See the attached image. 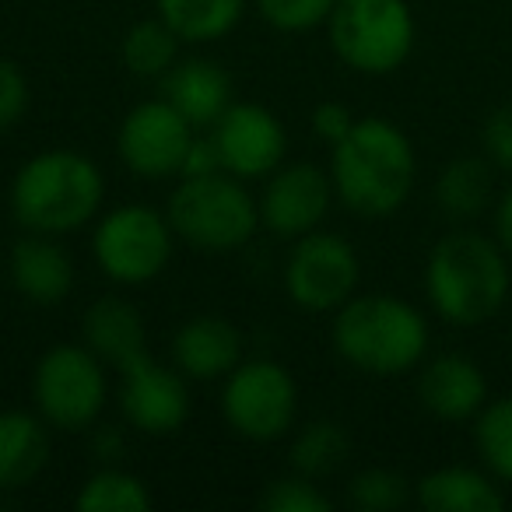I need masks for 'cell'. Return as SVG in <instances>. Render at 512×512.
Segmentation results:
<instances>
[{"label": "cell", "instance_id": "6da1fadb", "mask_svg": "<svg viewBox=\"0 0 512 512\" xmlns=\"http://www.w3.org/2000/svg\"><path fill=\"white\" fill-rule=\"evenodd\" d=\"M512 260L495 235L456 228L446 232L425 260V295L442 323L460 330L484 327L512 295Z\"/></svg>", "mask_w": 512, "mask_h": 512}, {"label": "cell", "instance_id": "7a4b0ae2", "mask_svg": "<svg viewBox=\"0 0 512 512\" xmlns=\"http://www.w3.org/2000/svg\"><path fill=\"white\" fill-rule=\"evenodd\" d=\"M334 193L358 218H390L411 200L418 183V151L386 116H362L344 141L330 148Z\"/></svg>", "mask_w": 512, "mask_h": 512}, {"label": "cell", "instance_id": "3957f363", "mask_svg": "<svg viewBox=\"0 0 512 512\" xmlns=\"http://www.w3.org/2000/svg\"><path fill=\"white\" fill-rule=\"evenodd\" d=\"M330 341L341 362L376 379H397L428 358L432 327L407 299L383 292L351 295L334 313Z\"/></svg>", "mask_w": 512, "mask_h": 512}, {"label": "cell", "instance_id": "277c9868", "mask_svg": "<svg viewBox=\"0 0 512 512\" xmlns=\"http://www.w3.org/2000/svg\"><path fill=\"white\" fill-rule=\"evenodd\" d=\"M106 200V176L88 155L50 148L18 165L8 204L25 232L64 235L92 225Z\"/></svg>", "mask_w": 512, "mask_h": 512}, {"label": "cell", "instance_id": "5b68a950", "mask_svg": "<svg viewBox=\"0 0 512 512\" xmlns=\"http://www.w3.org/2000/svg\"><path fill=\"white\" fill-rule=\"evenodd\" d=\"M172 232L179 242L204 253L242 249L260 228V204L246 179L218 169L207 176H179L165 204Z\"/></svg>", "mask_w": 512, "mask_h": 512}, {"label": "cell", "instance_id": "8992f818", "mask_svg": "<svg viewBox=\"0 0 512 512\" xmlns=\"http://www.w3.org/2000/svg\"><path fill=\"white\" fill-rule=\"evenodd\" d=\"M327 39L348 71L386 78L411 60L418 22L407 0H337Z\"/></svg>", "mask_w": 512, "mask_h": 512}, {"label": "cell", "instance_id": "52a82bcc", "mask_svg": "<svg viewBox=\"0 0 512 512\" xmlns=\"http://www.w3.org/2000/svg\"><path fill=\"white\" fill-rule=\"evenodd\" d=\"M32 400L39 418L57 432H85L102 418L109 400L106 362L81 344H53L32 372Z\"/></svg>", "mask_w": 512, "mask_h": 512}, {"label": "cell", "instance_id": "ba28073f", "mask_svg": "<svg viewBox=\"0 0 512 512\" xmlns=\"http://www.w3.org/2000/svg\"><path fill=\"white\" fill-rule=\"evenodd\" d=\"M176 232L165 211L148 204H120L99 214L92 228V260L113 285H148L169 267Z\"/></svg>", "mask_w": 512, "mask_h": 512}, {"label": "cell", "instance_id": "9c48e42d", "mask_svg": "<svg viewBox=\"0 0 512 512\" xmlns=\"http://www.w3.org/2000/svg\"><path fill=\"white\" fill-rule=\"evenodd\" d=\"M221 418L246 442H278L299 418L295 376L274 358H242L221 379Z\"/></svg>", "mask_w": 512, "mask_h": 512}, {"label": "cell", "instance_id": "30bf717a", "mask_svg": "<svg viewBox=\"0 0 512 512\" xmlns=\"http://www.w3.org/2000/svg\"><path fill=\"white\" fill-rule=\"evenodd\" d=\"M362 285L358 249L337 232H313L292 239L285 260V292L306 313H337Z\"/></svg>", "mask_w": 512, "mask_h": 512}, {"label": "cell", "instance_id": "8fae6325", "mask_svg": "<svg viewBox=\"0 0 512 512\" xmlns=\"http://www.w3.org/2000/svg\"><path fill=\"white\" fill-rule=\"evenodd\" d=\"M193 137L197 130L158 95V99L137 102L123 116L116 130V155L130 176L144 183H162V179H179Z\"/></svg>", "mask_w": 512, "mask_h": 512}, {"label": "cell", "instance_id": "7c38bea8", "mask_svg": "<svg viewBox=\"0 0 512 512\" xmlns=\"http://www.w3.org/2000/svg\"><path fill=\"white\" fill-rule=\"evenodd\" d=\"M120 393L116 404L130 428L162 439L176 435L190 418V379L176 365H162L151 351L120 365Z\"/></svg>", "mask_w": 512, "mask_h": 512}, {"label": "cell", "instance_id": "4fadbf2b", "mask_svg": "<svg viewBox=\"0 0 512 512\" xmlns=\"http://www.w3.org/2000/svg\"><path fill=\"white\" fill-rule=\"evenodd\" d=\"M211 141L218 148L221 169L232 176L267 179L274 169L285 165L288 155V130L278 113L260 102H232L211 127Z\"/></svg>", "mask_w": 512, "mask_h": 512}, {"label": "cell", "instance_id": "5bb4252c", "mask_svg": "<svg viewBox=\"0 0 512 512\" xmlns=\"http://www.w3.org/2000/svg\"><path fill=\"white\" fill-rule=\"evenodd\" d=\"M337 200L330 169H320L313 162H292L274 169L264 179V190L256 197L260 204V228L274 239H299L323 225L330 214V204Z\"/></svg>", "mask_w": 512, "mask_h": 512}, {"label": "cell", "instance_id": "9a60e30c", "mask_svg": "<svg viewBox=\"0 0 512 512\" xmlns=\"http://www.w3.org/2000/svg\"><path fill=\"white\" fill-rule=\"evenodd\" d=\"M418 404L439 421H474L488 404V376L474 358L446 351L418 365Z\"/></svg>", "mask_w": 512, "mask_h": 512}, {"label": "cell", "instance_id": "2e32d148", "mask_svg": "<svg viewBox=\"0 0 512 512\" xmlns=\"http://www.w3.org/2000/svg\"><path fill=\"white\" fill-rule=\"evenodd\" d=\"M242 362V334L225 316H190L172 334V365L190 383H221Z\"/></svg>", "mask_w": 512, "mask_h": 512}, {"label": "cell", "instance_id": "e0dca14e", "mask_svg": "<svg viewBox=\"0 0 512 512\" xmlns=\"http://www.w3.org/2000/svg\"><path fill=\"white\" fill-rule=\"evenodd\" d=\"M162 99L190 123L193 130H211L232 106V78L211 57H183L158 81Z\"/></svg>", "mask_w": 512, "mask_h": 512}, {"label": "cell", "instance_id": "ac0fdd59", "mask_svg": "<svg viewBox=\"0 0 512 512\" xmlns=\"http://www.w3.org/2000/svg\"><path fill=\"white\" fill-rule=\"evenodd\" d=\"M11 285L32 306H60L74 288V260L57 235L25 232L8 256Z\"/></svg>", "mask_w": 512, "mask_h": 512}, {"label": "cell", "instance_id": "d6986e66", "mask_svg": "<svg viewBox=\"0 0 512 512\" xmlns=\"http://www.w3.org/2000/svg\"><path fill=\"white\" fill-rule=\"evenodd\" d=\"M81 341L106 365L120 369L130 358L148 351V330H144L134 302L120 299V295H102L81 316Z\"/></svg>", "mask_w": 512, "mask_h": 512}, {"label": "cell", "instance_id": "ffe728a7", "mask_svg": "<svg viewBox=\"0 0 512 512\" xmlns=\"http://www.w3.org/2000/svg\"><path fill=\"white\" fill-rule=\"evenodd\" d=\"M414 498L428 512H502V481L477 467H435L414 484Z\"/></svg>", "mask_w": 512, "mask_h": 512}, {"label": "cell", "instance_id": "44dd1931", "mask_svg": "<svg viewBox=\"0 0 512 512\" xmlns=\"http://www.w3.org/2000/svg\"><path fill=\"white\" fill-rule=\"evenodd\" d=\"M50 463V425L39 411H0V491L32 484Z\"/></svg>", "mask_w": 512, "mask_h": 512}, {"label": "cell", "instance_id": "7402d4cb", "mask_svg": "<svg viewBox=\"0 0 512 512\" xmlns=\"http://www.w3.org/2000/svg\"><path fill=\"white\" fill-rule=\"evenodd\" d=\"M435 204L446 218L474 221L495 207V165L488 158H453L435 179Z\"/></svg>", "mask_w": 512, "mask_h": 512}, {"label": "cell", "instance_id": "603a6c76", "mask_svg": "<svg viewBox=\"0 0 512 512\" xmlns=\"http://www.w3.org/2000/svg\"><path fill=\"white\" fill-rule=\"evenodd\" d=\"M249 0H155V15L183 43L207 46L232 36Z\"/></svg>", "mask_w": 512, "mask_h": 512}, {"label": "cell", "instance_id": "cb8c5ba5", "mask_svg": "<svg viewBox=\"0 0 512 512\" xmlns=\"http://www.w3.org/2000/svg\"><path fill=\"white\" fill-rule=\"evenodd\" d=\"M179 43L183 39L162 22V18H144V22L130 25L123 36L120 57L134 78L144 81H162L172 71V64L179 60Z\"/></svg>", "mask_w": 512, "mask_h": 512}, {"label": "cell", "instance_id": "d4e9b609", "mask_svg": "<svg viewBox=\"0 0 512 512\" xmlns=\"http://www.w3.org/2000/svg\"><path fill=\"white\" fill-rule=\"evenodd\" d=\"M74 505L81 512H148L155 505V495L137 474L116 467V463H106L81 484Z\"/></svg>", "mask_w": 512, "mask_h": 512}, {"label": "cell", "instance_id": "484cf974", "mask_svg": "<svg viewBox=\"0 0 512 512\" xmlns=\"http://www.w3.org/2000/svg\"><path fill=\"white\" fill-rule=\"evenodd\" d=\"M348 453H351V439L344 432V425H337L330 418H316L295 432L288 460H292V470H299V474L316 481V477L334 474L348 460Z\"/></svg>", "mask_w": 512, "mask_h": 512}, {"label": "cell", "instance_id": "4316f807", "mask_svg": "<svg viewBox=\"0 0 512 512\" xmlns=\"http://www.w3.org/2000/svg\"><path fill=\"white\" fill-rule=\"evenodd\" d=\"M474 449L495 481L512 484V397H498L477 411Z\"/></svg>", "mask_w": 512, "mask_h": 512}, {"label": "cell", "instance_id": "83f0119b", "mask_svg": "<svg viewBox=\"0 0 512 512\" xmlns=\"http://www.w3.org/2000/svg\"><path fill=\"white\" fill-rule=\"evenodd\" d=\"M348 502L362 512H397L411 502V481L390 467L358 470L348 484Z\"/></svg>", "mask_w": 512, "mask_h": 512}, {"label": "cell", "instance_id": "f1b7e54d", "mask_svg": "<svg viewBox=\"0 0 512 512\" xmlns=\"http://www.w3.org/2000/svg\"><path fill=\"white\" fill-rule=\"evenodd\" d=\"M256 15L264 18L271 29L299 36V32H313L330 22L337 0H253Z\"/></svg>", "mask_w": 512, "mask_h": 512}, {"label": "cell", "instance_id": "f546056e", "mask_svg": "<svg viewBox=\"0 0 512 512\" xmlns=\"http://www.w3.org/2000/svg\"><path fill=\"white\" fill-rule=\"evenodd\" d=\"M264 512H330V498L316 488L313 477L292 470L288 477H274L260 491Z\"/></svg>", "mask_w": 512, "mask_h": 512}, {"label": "cell", "instance_id": "4dcf8cb0", "mask_svg": "<svg viewBox=\"0 0 512 512\" xmlns=\"http://www.w3.org/2000/svg\"><path fill=\"white\" fill-rule=\"evenodd\" d=\"M32 88L25 71L15 60L0 57V134H8L11 127L22 123V116L29 113Z\"/></svg>", "mask_w": 512, "mask_h": 512}, {"label": "cell", "instance_id": "1f68e13d", "mask_svg": "<svg viewBox=\"0 0 512 512\" xmlns=\"http://www.w3.org/2000/svg\"><path fill=\"white\" fill-rule=\"evenodd\" d=\"M481 148L495 169L512 172V102L498 106L495 113H488L481 127Z\"/></svg>", "mask_w": 512, "mask_h": 512}, {"label": "cell", "instance_id": "d6a6232c", "mask_svg": "<svg viewBox=\"0 0 512 512\" xmlns=\"http://www.w3.org/2000/svg\"><path fill=\"white\" fill-rule=\"evenodd\" d=\"M355 123H358V116L351 113L344 102H320V106L313 109V134L320 137L323 144H330V148H334L337 141H344Z\"/></svg>", "mask_w": 512, "mask_h": 512}, {"label": "cell", "instance_id": "836d02e7", "mask_svg": "<svg viewBox=\"0 0 512 512\" xmlns=\"http://www.w3.org/2000/svg\"><path fill=\"white\" fill-rule=\"evenodd\" d=\"M218 169H221V158H218V148H214L211 134L193 137L190 151H186L183 172H179V176H207V172H218Z\"/></svg>", "mask_w": 512, "mask_h": 512}, {"label": "cell", "instance_id": "e575fe53", "mask_svg": "<svg viewBox=\"0 0 512 512\" xmlns=\"http://www.w3.org/2000/svg\"><path fill=\"white\" fill-rule=\"evenodd\" d=\"M495 239L502 242V249L512 260V186L495 200Z\"/></svg>", "mask_w": 512, "mask_h": 512}, {"label": "cell", "instance_id": "d590c367", "mask_svg": "<svg viewBox=\"0 0 512 512\" xmlns=\"http://www.w3.org/2000/svg\"><path fill=\"white\" fill-rule=\"evenodd\" d=\"M95 453H99V460L102 463H116L120 460V453H123V442H120V432H102L99 435V442H95Z\"/></svg>", "mask_w": 512, "mask_h": 512}]
</instances>
